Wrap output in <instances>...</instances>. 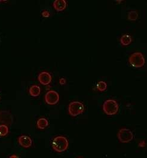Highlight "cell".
Listing matches in <instances>:
<instances>
[{
	"mask_svg": "<svg viewBox=\"0 0 147 158\" xmlns=\"http://www.w3.org/2000/svg\"><path fill=\"white\" fill-rule=\"evenodd\" d=\"M9 158H19V157L17 156H16V155H12V156H10Z\"/></svg>",
	"mask_w": 147,
	"mask_h": 158,
	"instance_id": "cell-20",
	"label": "cell"
},
{
	"mask_svg": "<svg viewBox=\"0 0 147 158\" xmlns=\"http://www.w3.org/2000/svg\"><path fill=\"white\" fill-rule=\"evenodd\" d=\"M138 17V13L136 11H131L128 13V19L130 20H136Z\"/></svg>",
	"mask_w": 147,
	"mask_h": 158,
	"instance_id": "cell-16",
	"label": "cell"
},
{
	"mask_svg": "<svg viewBox=\"0 0 147 158\" xmlns=\"http://www.w3.org/2000/svg\"><path fill=\"white\" fill-rule=\"evenodd\" d=\"M117 137L120 142L127 143L132 140L133 134L130 129L123 128L120 129L118 132Z\"/></svg>",
	"mask_w": 147,
	"mask_h": 158,
	"instance_id": "cell-5",
	"label": "cell"
},
{
	"mask_svg": "<svg viewBox=\"0 0 147 158\" xmlns=\"http://www.w3.org/2000/svg\"><path fill=\"white\" fill-rule=\"evenodd\" d=\"M84 104L78 101H74L69 104L68 112L72 116H77L80 115L84 112Z\"/></svg>",
	"mask_w": 147,
	"mask_h": 158,
	"instance_id": "cell-4",
	"label": "cell"
},
{
	"mask_svg": "<svg viewBox=\"0 0 147 158\" xmlns=\"http://www.w3.org/2000/svg\"><path fill=\"white\" fill-rule=\"evenodd\" d=\"M139 146L140 147H144L145 146V143L144 141H142V142H141L139 144Z\"/></svg>",
	"mask_w": 147,
	"mask_h": 158,
	"instance_id": "cell-19",
	"label": "cell"
},
{
	"mask_svg": "<svg viewBox=\"0 0 147 158\" xmlns=\"http://www.w3.org/2000/svg\"><path fill=\"white\" fill-rule=\"evenodd\" d=\"M53 7L58 12H62L64 10L67 5L65 0H55L53 3Z\"/></svg>",
	"mask_w": 147,
	"mask_h": 158,
	"instance_id": "cell-10",
	"label": "cell"
},
{
	"mask_svg": "<svg viewBox=\"0 0 147 158\" xmlns=\"http://www.w3.org/2000/svg\"><path fill=\"white\" fill-rule=\"evenodd\" d=\"M0 122L4 125H11L13 122L12 114L6 111L0 112Z\"/></svg>",
	"mask_w": 147,
	"mask_h": 158,
	"instance_id": "cell-7",
	"label": "cell"
},
{
	"mask_svg": "<svg viewBox=\"0 0 147 158\" xmlns=\"http://www.w3.org/2000/svg\"></svg>",
	"mask_w": 147,
	"mask_h": 158,
	"instance_id": "cell-21",
	"label": "cell"
},
{
	"mask_svg": "<svg viewBox=\"0 0 147 158\" xmlns=\"http://www.w3.org/2000/svg\"><path fill=\"white\" fill-rule=\"evenodd\" d=\"M38 79L39 82L44 86L49 84L52 80V75L48 72H41L38 76Z\"/></svg>",
	"mask_w": 147,
	"mask_h": 158,
	"instance_id": "cell-8",
	"label": "cell"
},
{
	"mask_svg": "<svg viewBox=\"0 0 147 158\" xmlns=\"http://www.w3.org/2000/svg\"><path fill=\"white\" fill-rule=\"evenodd\" d=\"M29 92L31 96L36 97L40 95L41 93V88L37 85H33L30 87Z\"/></svg>",
	"mask_w": 147,
	"mask_h": 158,
	"instance_id": "cell-11",
	"label": "cell"
},
{
	"mask_svg": "<svg viewBox=\"0 0 147 158\" xmlns=\"http://www.w3.org/2000/svg\"><path fill=\"white\" fill-rule=\"evenodd\" d=\"M132 37L129 34H124L121 36L120 38V43L123 45H128L132 43Z\"/></svg>",
	"mask_w": 147,
	"mask_h": 158,
	"instance_id": "cell-12",
	"label": "cell"
},
{
	"mask_svg": "<svg viewBox=\"0 0 147 158\" xmlns=\"http://www.w3.org/2000/svg\"><path fill=\"white\" fill-rule=\"evenodd\" d=\"M129 61L133 67L136 68H142L145 64V58L140 52H135L131 54Z\"/></svg>",
	"mask_w": 147,
	"mask_h": 158,
	"instance_id": "cell-3",
	"label": "cell"
},
{
	"mask_svg": "<svg viewBox=\"0 0 147 158\" xmlns=\"http://www.w3.org/2000/svg\"><path fill=\"white\" fill-rule=\"evenodd\" d=\"M59 83H60V84H61V85H63V84H65V83H66V80L64 79V78H61V79H60V80H59Z\"/></svg>",
	"mask_w": 147,
	"mask_h": 158,
	"instance_id": "cell-18",
	"label": "cell"
},
{
	"mask_svg": "<svg viewBox=\"0 0 147 158\" xmlns=\"http://www.w3.org/2000/svg\"><path fill=\"white\" fill-rule=\"evenodd\" d=\"M9 132V128L6 125H0V136H5Z\"/></svg>",
	"mask_w": 147,
	"mask_h": 158,
	"instance_id": "cell-14",
	"label": "cell"
},
{
	"mask_svg": "<svg viewBox=\"0 0 147 158\" xmlns=\"http://www.w3.org/2000/svg\"><path fill=\"white\" fill-rule=\"evenodd\" d=\"M106 88H107V84L105 81H99L97 84V89L100 91H104L106 89Z\"/></svg>",
	"mask_w": 147,
	"mask_h": 158,
	"instance_id": "cell-15",
	"label": "cell"
},
{
	"mask_svg": "<svg viewBox=\"0 0 147 158\" xmlns=\"http://www.w3.org/2000/svg\"><path fill=\"white\" fill-rule=\"evenodd\" d=\"M42 16L44 17H48L50 16V13L47 10H44L42 12Z\"/></svg>",
	"mask_w": 147,
	"mask_h": 158,
	"instance_id": "cell-17",
	"label": "cell"
},
{
	"mask_svg": "<svg viewBox=\"0 0 147 158\" xmlns=\"http://www.w3.org/2000/svg\"><path fill=\"white\" fill-rule=\"evenodd\" d=\"M118 104L113 99H108L105 101L102 105L103 112L107 115H114L118 111Z\"/></svg>",
	"mask_w": 147,
	"mask_h": 158,
	"instance_id": "cell-2",
	"label": "cell"
},
{
	"mask_svg": "<svg viewBox=\"0 0 147 158\" xmlns=\"http://www.w3.org/2000/svg\"><path fill=\"white\" fill-rule=\"evenodd\" d=\"M18 142L19 144L24 148H28L32 146V141L29 136L22 135L19 137Z\"/></svg>",
	"mask_w": 147,
	"mask_h": 158,
	"instance_id": "cell-9",
	"label": "cell"
},
{
	"mask_svg": "<svg viewBox=\"0 0 147 158\" xmlns=\"http://www.w3.org/2000/svg\"><path fill=\"white\" fill-rule=\"evenodd\" d=\"M69 143L66 137L64 136H57L55 137L52 142L53 149L57 152H65L68 147Z\"/></svg>",
	"mask_w": 147,
	"mask_h": 158,
	"instance_id": "cell-1",
	"label": "cell"
},
{
	"mask_svg": "<svg viewBox=\"0 0 147 158\" xmlns=\"http://www.w3.org/2000/svg\"><path fill=\"white\" fill-rule=\"evenodd\" d=\"M37 127L39 129H44L48 125V122L47 119L44 118H41L38 119L37 122Z\"/></svg>",
	"mask_w": 147,
	"mask_h": 158,
	"instance_id": "cell-13",
	"label": "cell"
},
{
	"mask_svg": "<svg viewBox=\"0 0 147 158\" xmlns=\"http://www.w3.org/2000/svg\"><path fill=\"white\" fill-rule=\"evenodd\" d=\"M45 101L50 105H54L58 103L59 100V94L54 90L48 91L45 95Z\"/></svg>",
	"mask_w": 147,
	"mask_h": 158,
	"instance_id": "cell-6",
	"label": "cell"
}]
</instances>
